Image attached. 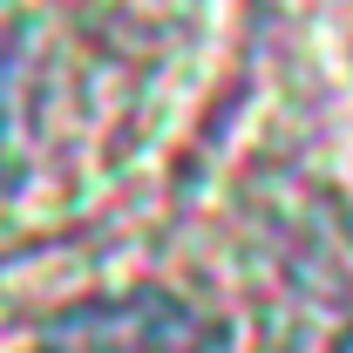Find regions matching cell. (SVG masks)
I'll list each match as a JSON object with an SVG mask.
<instances>
[{
	"label": "cell",
	"mask_w": 353,
	"mask_h": 353,
	"mask_svg": "<svg viewBox=\"0 0 353 353\" xmlns=\"http://www.w3.org/2000/svg\"><path fill=\"white\" fill-rule=\"evenodd\" d=\"M7 116L14 109H7V48H0V150H7Z\"/></svg>",
	"instance_id": "7a4b0ae2"
},
{
	"label": "cell",
	"mask_w": 353,
	"mask_h": 353,
	"mask_svg": "<svg viewBox=\"0 0 353 353\" xmlns=\"http://www.w3.org/2000/svg\"><path fill=\"white\" fill-rule=\"evenodd\" d=\"M340 353H353V333H347V340H340Z\"/></svg>",
	"instance_id": "3957f363"
},
{
	"label": "cell",
	"mask_w": 353,
	"mask_h": 353,
	"mask_svg": "<svg viewBox=\"0 0 353 353\" xmlns=\"http://www.w3.org/2000/svg\"><path fill=\"white\" fill-rule=\"evenodd\" d=\"M54 353H231V333L170 292H130L68 312L54 326Z\"/></svg>",
	"instance_id": "6da1fadb"
}]
</instances>
